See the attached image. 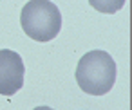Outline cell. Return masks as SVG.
Returning a JSON list of instances; mask_svg holds the SVG:
<instances>
[{"label":"cell","instance_id":"6da1fadb","mask_svg":"<svg viewBox=\"0 0 132 110\" xmlns=\"http://www.w3.org/2000/svg\"><path fill=\"white\" fill-rule=\"evenodd\" d=\"M78 87L90 96H105L116 81V63L105 51H90L78 61L76 67Z\"/></svg>","mask_w":132,"mask_h":110},{"label":"cell","instance_id":"7a4b0ae2","mask_svg":"<svg viewBox=\"0 0 132 110\" xmlns=\"http://www.w3.org/2000/svg\"><path fill=\"white\" fill-rule=\"evenodd\" d=\"M22 31L35 42H51L62 31V15L49 0H29L20 13Z\"/></svg>","mask_w":132,"mask_h":110},{"label":"cell","instance_id":"3957f363","mask_svg":"<svg viewBox=\"0 0 132 110\" xmlns=\"http://www.w3.org/2000/svg\"><path fill=\"white\" fill-rule=\"evenodd\" d=\"M26 67L18 52L0 49V96H13L24 87Z\"/></svg>","mask_w":132,"mask_h":110},{"label":"cell","instance_id":"277c9868","mask_svg":"<svg viewBox=\"0 0 132 110\" xmlns=\"http://www.w3.org/2000/svg\"><path fill=\"white\" fill-rule=\"evenodd\" d=\"M89 4H90L96 11H100V13L114 15V13H118L119 9H123L125 0H89Z\"/></svg>","mask_w":132,"mask_h":110},{"label":"cell","instance_id":"5b68a950","mask_svg":"<svg viewBox=\"0 0 132 110\" xmlns=\"http://www.w3.org/2000/svg\"><path fill=\"white\" fill-rule=\"evenodd\" d=\"M33 110H54V108H51V106H36Z\"/></svg>","mask_w":132,"mask_h":110}]
</instances>
